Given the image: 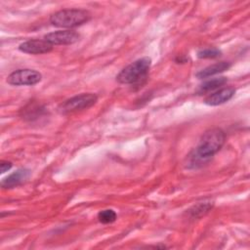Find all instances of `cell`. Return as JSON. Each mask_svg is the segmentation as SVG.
<instances>
[{
  "label": "cell",
  "mask_w": 250,
  "mask_h": 250,
  "mask_svg": "<svg viewBox=\"0 0 250 250\" xmlns=\"http://www.w3.org/2000/svg\"><path fill=\"white\" fill-rule=\"evenodd\" d=\"M226 141V134L220 128H212L207 130L200 138L198 146L193 154L190 155L191 164H203L208 161L215 153H217Z\"/></svg>",
  "instance_id": "cell-1"
},
{
  "label": "cell",
  "mask_w": 250,
  "mask_h": 250,
  "mask_svg": "<svg viewBox=\"0 0 250 250\" xmlns=\"http://www.w3.org/2000/svg\"><path fill=\"white\" fill-rule=\"evenodd\" d=\"M91 18L88 11L83 9H63L50 17V22L58 27L71 28L87 22Z\"/></svg>",
  "instance_id": "cell-2"
},
{
  "label": "cell",
  "mask_w": 250,
  "mask_h": 250,
  "mask_svg": "<svg viewBox=\"0 0 250 250\" xmlns=\"http://www.w3.org/2000/svg\"><path fill=\"white\" fill-rule=\"evenodd\" d=\"M151 60L148 57L141 58L126 67L116 76V80L121 84H135L145 79L150 68Z\"/></svg>",
  "instance_id": "cell-3"
},
{
  "label": "cell",
  "mask_w": 250,
  "mask_h": 250,
  "mask_svg": "<svg viewBox=\"0 0 250 250\" xmlns=\"http://www.w3.org/2000/svg\"><path fill=\"white\" fill-rule=\"evenodd\" d=\"M98 100L97 95L92 93H84L74 96L66 100L61 105V110L62 113L75 112L82 109H87L94 105Z\"/></svg>",
  "instance_id": "cell-4"
},
{
  "label": "cell",
  "mask_w": 250,
  "mask_h": 250,
  "mask_svg": "<svg viewBox=\"0 0 250 250\" xmlns=\"http://www.w3.org/2000/svg\"><path fill=\"white\" fill-rule=\"evenodd\" d=\"M42 75L39 71L34 69H18L13 71L8 77L7 82L14 86H24V85H35L40 82Z\"/></svg>",
  "instance_id": "cell-5"
},
{
  "label": "cell",
  "mask_w": 250,
  "mask_h": 250,
  "mask_svg": "<svg viewBox=\"0 0 250 250\" xmlns=\"http://www.w3.org/2000/svg\"><path fill=\"white\" fill-rule=\"evenodd\" d=\"M79 37L74 30H58L46 34L44 39L52 45H69L78 41Z\"/></svg>",
  "instance_id": "cell-6"
},
{
  "label": "cell",
  "mask_w": 250,
  "mask_h": 250,
  "mask_svg": "<svg viewBox=\"0 0 250 250\" xmlns=\"http://www.w3.org/2000/svg\"><path fill=\"white\" fill-rule=\"evenodd\" d=\"M52 49H53V45L47 42L45 39L27 40L19 46V50L21 52L31 54V55L49 53L52 51Z\"/></svg>",
  "instance_id": "cell-7"
},
{
  "label": "cell",
  "mask_w": 250,
  "mask_h": 250,
  "mask_svg": "<svg viewBox=\"0 0 250 250\" xmlns=\"http://www.w3.org/2000/svg\"><path fill=\"white\" fill-rule=\"evenodd\" d=\"M235 93V89L232 87H226L222 88L219 91L211 94L204 100V104L208 105H219L225 104L226 102L229 101Z\"/></svg>",
  "instance_id": "cell-8"
},
{
  "label": "cell",
  "mask_w": 250,
  "mask_h": 250,
  "mask_svg": "<svg viewBox=\"0 0 250 250\" xmlns=\"http://www.w3.org/2000/svg\"><path fill=\"white\" fill-rule=\"evenodd\" d=\"M30 176V171L28 169H18L8 177L2 180L1 182V187L3 188H15L21 184H22L24 181L28 179Z\"/></svg>",
  "instance_id": "cell-9"
},
{
  "label": "cell",
  "mask_w": 250,
  "mask_h": 250,
  "mask_svg": "<svg viewBox=\"0 0 250 250\" xmlns=\"http://www.w3.org/2000/svg\"><path fill=\"white\" fill-rule=\"evenodd\" d=\"M230 66V63L228 62H220L217 63H214L212 65H209L203 69H201L200 71H198L196 73V77L199 79H203V78H207L210 77L212 75L221 73L227 69H229Z\"/></svg>",
  "instance_id": "cell-10"
},
{
  "label": "cell",
  "mask_w": 250,
  "mask_h": 250,
  "mask_svg": "<svg viewBox=\"0 0 250 250\" xmlns=\"http://www.w3.org/2000/svg\"><path fill=\"white\" fill-rule=\"evenodd\" d=\"M227 81H228V79L226 77H218V78H213V79L207 80L199 86L198 93L201 94V93L216 90V89L220 88L221 86L225 85L227 83Z\"/></svg>",
  "instance_id": "cell-11"
},
{
  "label": "cell",
  "mask_w": 250,
  "mask_h": 250,
  "mask_svg": "<svg viewBox=\"0 0 250 250\" xmlns=\"http://www.w3.org/2000/svg\"><path fill=\"white\" fill-rule=\"evenodd\" d=\"M116 213L112 209H105L98 214V219L103 224H110L116 220Z\"/></svg>",
  "instance_id": "cell-12"
},
{
  "label": "cell",
  "mask_w": 250,
  "mask_h": 250,
  "mask_svg": "<svg viewBox=\"0 0 250 250\" xmlns=\"http://www.w3.org/2000/svg\"><path fill=\"white\" fill-rule=\"evenodd\" d=\"M222 52L217 48H208L198 51L197 57L200 59H214L220 57Z\"/></svg>",
  "instance_id": "cell-13"
},
{
  "label": "cell",
  "mask_w": 250,
  "mask_h": 250,
  "mask_svg": "<svg viewBox=\"0 0 250 250\" xmlns=\"http://www.w3.org/2000/svg\"><path fill=\"white\" fill-rule=\"evenodd\" d=\"M212 207V204L210 203H203V204H199L197 206H194L192 209H190V213L193 215V216H196L197 213H200V215L208 212V210Z\"/></svg>",
  "instance_id": "cell-14"
},
{
  "label": "cell",
  "mask_w": 250,
  "mask_h": 250,
  "mask_svg": "<svg viewBox=\"0 0 250 250\" xmlns=\"http://www.w3.org/2000/svg\"><path fill=\"white\" fill-rule=\"evenodd\" d=\"M12 168V163L10 161H7V160H2L0 162V171L1 173H5L7 172L8 170H10Z\"/></svg>",
  "instance_id": "cell-15"
}]
</instances>
